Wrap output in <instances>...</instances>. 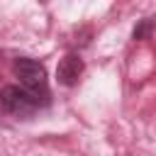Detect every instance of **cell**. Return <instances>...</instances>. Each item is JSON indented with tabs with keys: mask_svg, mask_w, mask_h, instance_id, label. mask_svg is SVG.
Here are the masks:
<instances>
[{
	"mask_svg": "<svg viewBox=\"0 0 156 156\" xmlns=\"http://www.w3.org/2000/svg\"><path fill=\"white\" fill-rule=\"evenodd\" d=\"M12 71H15V76L20 78V83H22L24 90H29L41 105L49 102V78H46L44 63H39L37 58L20 56V58H15Z\"/></svg>",
	"mask_w": 156,
	"mask_h": 156,
	"instance_id": "cell-1",
	"label": "cell"
},
{
	"mask_svg": "<svg viewBox=\"0 0 156 156\" xmlns=\"http://www.w3.org/2000/svg\"><path fill=\"white\" fill-rule=\"evenodd\" d=\"M41 107V102L24 88H17V85H5L0 90V110L5 115H12V117H32L37 110Z\"/></svg>",
	"mask_w": 156,
	"mask_h": 156,
	"instance_id": "cell-2",
	"label": "cell"
},
{
	"mask_svg": "<svg viewBox=\"0 0 156 156\" xmlns=\"http://www.w3.org/2000/svg\"><path fill=\"white\" fill-rule=\"evenodd\" d=\"M83 71H85L83 58H80L78 54H66V56L58 61V66H56V80H58L61 85H66V88H73V85L80 80Z\"/></svg>",
	"mask_w": 156,
	"mask_h": 156,
	"instance_id": "cell-3",
	"label": "cell"
},
{
	"mask_svg": "<svg viewBox=\"0 0 156 156\" xmlns=\"http://www.w3.org/2000/svg\"><path fill=\"white\" fill-rule=\"evenodd\" d=\"M151 27H154L151 20H141V22L134 27V39H146V37L151 34Z\"/></svg>",
	"mask_w": 156,
	"mask_h": 156,
	"instance_id": "cell-4",
	"label": "cell"
}]
</instances>
